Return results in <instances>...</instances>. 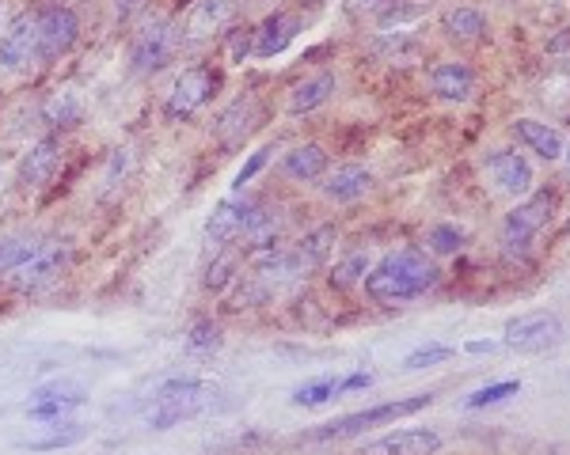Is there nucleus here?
I'll list each match as a JSON object with an SVG mask.
<instances>
[{
	"label": "nucleus",
	"instance_id": "4be33fe9",
	"mask_svg": "<svg viewBox=\"0 0 570 455\" xmlns=\"http://www.w3.org/2000/svg\"><path fill=\"white\" fill-rule=\"evenodd\" d=\"M332 91H335V77H332V72H316V77H309L304 84L293 88V95H289V114L316 111V106H324L327 99H332Z\"/></svg>",
	"mask_w": 570,
	"mask_h": 455
},
{
	"label": "nucleus",
	"instance_id": "5701e85b",
	"mask_svg": "<svg viewBox=\"0 0 570 455\" xmlns=\"http://www.w3.org/2000/svg\"><path fill=\"white\" fill-rule=\"evenodd\" d=\"M332 247H335V228L324 225V228H316V231H309V236L297 239L293 251H297V259H301L304 273H312V270L324 266L327 254H332Z\"/></svg>",
	"mask_w": 570,
	"mask_h": 455
},
{
	"label": "nucleus",
	"instance_id": "9d476101",
	"mask_svg": "<svg viewBox=\"0 0 570 455\" xmlns=\"http://www.w3.org/2000/svg\"><path fill=\"white\" fill-rule=\"evenodd\" d=\"M38 61V15H20L0 38V69L20 72Z\"/></svg>",
	"mask_w": 570,
	"mask_h": 455
},
{
	"label": "nucleus",
	"instance_id": "2f4dec72",
	"mask_svg": "<svg viewBox=\"0 0 570 455\" xmlns=\"http://www.w3.org/2000/svg\"><path fill=\"white\" fill-rule=\"evenodd\" d=\"M80 402H85V395H62V399H43V402H31V418H43V421H49V418H65V413H69L72 407H80Z\"/></svg>",
	"mask_w": 570,
	"mask_h": 455
},
{
	"label": "nucleus",
	"instance_id": "c85d7f7f",
	"mask_svg": "<svg viewBox=\"0 0 570 455\" xmlns=\"http://www.w3.org/2000/svg\"><path fill=\"white\" fill-rule=\"evenodd\" d=\"M332 399H338V379H332V376L297 387V395H293L297 407H324V402H332Z\"/></svg>",
	"mask_w": 570,
	"mask_h": 455
},
{
	"label": "nucleus",
	"instance_id": "c9c22d12",
	"mask_svg": "<svg viewBox=\"0 0 570 455\" xmlns=\"http://www.w3.org/2000/svg\"><path fill=\"white\" fill-rule=\"evenodd\" d=\"M262 163H267V148H262V152H255L252 160H247L244 168H239V175H236V190H244L247 182H252L255 175H259V171H262Z\"/></svg>",
	"mask_w": 570,
	"mask_h": 455
},
{
	"label": "nucleus",
	"instance_id": "f257e3e1",
	"mask_svg": "<svg viewBox=\"0 0 570 455\" xmlns=\"http://www.w3.org/2000/svg\"><path fill=\"white\" fill-rule=\"evenodd\" d=\"M437 285V266L415 247H400V251L384 254L366 277V293L377 304H403L426 296Z\"/></svg>",
	"mask_w": 570,
	"mask_h": 455
},
{
	"label": "nucleus",
	"instance_id": "72a5a7b5",
	"mask_svg": "<svg viewBox=\"0 0 570 455\" xmlns=\"http://www.w3.org/2000/svg\"><path fill=\"white\" fill-rule=\"evenodd\" d=\"M126 171H130V152H126V148H119V152L111 156V171H107V175H103L107 190L122 186V179H126Z\"/></svg>",
	"mask_w": 570,
	"mask_h": 455
},
{
	"label": "nucleus",
	"instance_id": "20e7f679",
	"mask_svg": "<svg viewBox=\"0 0 570 455\" xmlns=\"http://www.w3.org/2000/svg\"><path fill=\"white\" fill-rule=\"evenodd\" d=\"M259 202H252V197H228V202H221L217 209H213V217L205 220V243L213 247V251H225V247H233L236 239H244L252 225L259 220Z\"/></svg>",
	"mask_w": 570,
	"mask_h": 455
},
{
	"label": "nucleus",
	"instance_id": "e433bc0d",
	"mask_svg": "<svg viewBox=\"0 0 570 455\" xmlns=\"http://www.w3.org/2000/svg\"><path fill=\"white\" fill-rule=\"evenodd\" d=\"M190 345H194V350H205V345H217V327H213V322H198L194 334H190Z\"/></svg>",
	"mask_w": 570,
	"mask_h": 455
},
{
	"label": "nucleus",
	"instance_id": "4c0bfd02",
	"mask_svg": "<svg viewBox=\"0 0 570 455\" xmlns=\"http://www.w3.org/2000/svg\"><path fill=\"white\" fill-rule=\"evenodd\" d=\"M369 384H373V376H369V372H358V376H350V379H338V395L361 391V387H369Z\"/></svg>",
	"mask_w": 570,
	"mask_h": 455
},
{
	"label": "nucleus",
	"instance_id": "0eeeda50",
	"mask_svg": "<svg viewBox=\"0 0 570 455\" xmlns=\"http://www.w3.org/2000/svg\"><path fill=\"white\" fill-rule=\"evenodd\" d=\"M176 46H179V31L171 23L164 20L148 23L145 31H137L134 46H130V69L142 72V77H153V72H160L176 57Z\"/></svg>",
	"mask_w": 570,
	"mask_h": 455
},
{
	"label": "nucleus",
	"instance_id": "aec40b11",
	"mask_svg": "<svg viewBox=\"0 0 570 455\" xmlns=\"http://www.w3.org/2000/svg\"><path fill=\"white\" fill-rule=\"evenodd\" d=\"M233 0H202V4L194 8V15H190L187 23V38H210L213 31H221L228 20H233Z\"/></svg>",
	"mask_w": 570,
	"mask_h": 455
},
{
	"label": "nucleus",
	"instance_id": "9b49d317",
	"mask_svg": "<svg viewBox=\"0 0 570 455\" xmlns=\"http://www.w3.org/2000/svg\"><path fill=\"white\" fill-rule=\"evenodd\" d=\"M77 15L69 12V8H46V12H38V57H62L65 49L77 43Z\"/></svg>",
	"mask_w": 570,
	"mask_h": 455
},
{
	"label": "nucleus",
	"instance_id": "39448f33",
	"mask_svg": "<svg viewBox=\"0 0 570 455\" xmlns=\"http://www.w3.org/2000/svg\"><path fill=\"white\" fill-rule=\"evenodd\" d=\"M72 259V243L69 239H54V243H43L20 270H12V285L20 293H43L46 285H54L65 273Z\"/></svg>",
	"mask_w": 570,
	"mask_h": 455
},
{
	"label": "nucleus",
	"instance_id": "f8f14e48",
	"mask_svg": "<svg viewBox=\"0 0 570 455\" xmlns=\"http://www.w3.org/2000/svg\"><path fill=\"white\" fill-rule=\"evenodd\" d=\"M487 175L510 197H522L533 190V168H528V160L522 152H514V148H499V152L487 156Z\"/></svg>",
	"mask_w": 570,
	"mask_h": 455
},
{
	"label": "nucleus",
	"instance_id": "c756f323",
	"mask_svg": "<svg viewBox=\"0 0 570 455\" xmlns=\"http://www.w3.org/2000/svg\"><path fill=\"white\" fill-rule=\"evenodd\" d=\"M426 243L434 254H457L460 247H465V231L457 225H434L426 231Z\"/></svg>",
	"mask_w": 570,
	"mask_h": 455
},
{
	"label": "nucleus",
	"instance_id": "58836bf2",
	"mask_svg": "<svg viewBox=\"0 0 570 455\" xmlns=\"http://www.w3.org/2000/svg\"><path fill=\"white\" fill-rule=\"evenodd\" d=\"M494 345L491 342H468V353H491Z\"/></svg>",
	"mask_w": 570,
	"mask_h": 455
},
{
	"label": "nucleus",
	"instance_id": "473e14b6",
	"mask_svg": "<svg viewBox=\"0 0 570 455\" xmlns=\"http://www.w3.org/2000/svg\"><path fill=\"white\" fill-rule=\"evenodd\" d=\"M449 357H452L449 345H429V350L411 353V357L403 361V368H407V372H418V368H429V364H442V361H449Z\"/></svg>",
	"mask_w": 570,
	"mask_h": 455
},
{
	"label": "nucleus",
	"instance_id": "393cba45",
	"mask_svg": "<svg viewBox=\"0 0 570 455\" xmlns=\"http://www.w3.org/2000/svg\"><path fill=\"white\" fill-rule=\"evenodd\" d=\"M88 436L85 425H77V421H65V429H57V433L43 436V441H23V448L27 452H57V448H72V444H80Z\"/></svg>",
	"mask_w": 570,
	"mask_h": 455
},
{
	"label": "nucleus",
	"instance_id": "dca6fc26",
	"mask_svg": "<svg viewBox=\"0 0 570 455\" xmlns=\"http://www.w3.org/2000/svg\"><path fill=\"white\" fill-rule=\"evenodd\" d=\"M369 186H373V175H369L366 168H358V163H343V168H335L332 175L320 182V190H324L332 202H358Z\"/></svg>",
	"mask_w": 570,
	"mask_h": 455
},
{
	"label": "nucleus",
	"instance_id": "bb28decb",
	"mask_svg": "<svg viewBox=\"0 0 570 455\" xmlns=\"http://www.w3.org/2000/svg\"><path fill=\"white\" fill-rule=\"evenodd\" d=\"M43 118L49 126H72V122H80V99L72 91H62L43 106Z\"/></svg>",
	"mask_w": 570,
	"mask_h": 455
},
{
	"label": "nucleus",
	"instance_id": "cd10ccee",
	"mask_svg": "<svg viewBox=\"0 0 570 455\" xmlns=\"http://www.w3.org/2000/svg\"><path fill=\"white\" fill-rule=\"evenodd\" d=\"M366 273H369V254L366 251H354V254H346V259L335 266L332 285L335 288H354L358 281H366Z\"/></svg>",
	"mask_w": 570,
	"mask_h": 455
},
{
	"label": "nucleus",
	"instance_id": "7c9ffc66",
	"mask_svg": "<svg viewBox=\"0 0 570 455\" xmlns=\"http://www.w3.org/2000/svg\"><path fill=\"white\" fill-rule=\"evenodd\" d=\"M517 391H522V384H517V379H502V384L479 387L476 395H468V399H465V407H468V410H479V407H494V402L510 399V395H517Z\"/></svg>",
	"mask_w": 570,
	"mask_h": 455
},
{
	"label": "nucleus",
	"instance_id": "423d86ee",
	"mask_svg": "<svg viewBox=\"0 0 570 455\" xmlns=\"http://www.w3.org/2000/svg\"><path fill=\"white\" fill-rule=\"evenodd\" d=\"M551 205H556V197H551L548 190H540V194H533L528 202L517 205V209L502 220V247H506L510 254L528 251V243L536 239V231L551 220Z\"/></svg>",
	"mask_w": 570,
	"mask_h": 455
},
{
	"label": "nucleus",
	"instance_id": "f03ea898",
	"mask_svg": "<svg viewBox=\"0 0 570 455\" xmlns=\"http://www.w3.org/2000/svg\"><path fill=\"white\" fill-rule=\"evenodd\" d=\"M213 395H217V387H213L210 379H190V376L168 379V384L156 391V407L148 410V425L171 429L179 425V421L198 418V413L213 402Z\"/></svg>",
	"mask_w": 570,
	"mask_h": 455
},
{
	"label": "nucleus",
	"instance_id": "ddd939ff",
	"mask_svg": "<svg viewBox=\"0 0 570 455\" xmlns=\"http://www.w3.org/2000/svg\"><path fill=\"white\" fill-rule=\"evenodd\" d=\"M437 448H442V436L434 429H400L366 444L361 455H434Z\"/></svg>",
	"mask_w": 570,
	"mask_h": 455
},
{
	"label": "nucleus",
	"instance_id": "b1692460",
	"mask_svg": "<svg viewBox=\"0 0 570 455\" xmlns=\"http://www.w3.org/2000/svg\"><path fill=\"white\" fill-rule=\"evenodd\" d=\"M487 31V20L472 8H457V12L445 15V35L449 38H460V43H472Z\"/></svg>",
	"mask_w": 570,
	"mask_h": 455
},
{
	"label": "nucleus",
	"instance_id": "6e6552de",
	"mask_svg": "<svg viewBox=\"0 0 570 455\" xmlns=\"http://www.w3.org/2000/svg\"><path fill=\"white\" fill-rule=\"evenodd\" d=\"M213 88H217V72H213V69H187L183 77L176 80V88H171L168 103H164V114H168L171 122L190 118L198 106L210 103Z\"/></svg>",
	"mask_w": 570,
	"mask_h": 455
},
{
	"label": "nucleus",
	"instance_id": "7ed1b4c3",
	"mask_svg": "<svg viewBox=\"0 0 570 455\" xmlns=\"http://www.w3.org/2000/svg\"><path fill=\"white\" fill-rule=\"evenodd\" d=\"M434 402V395H415V399H395V402H380V407H369V410H358V413H346V418L332 421V425L316 429V441H335V436H354V433H366V429H377L384 421H400V418H411V413L426 410Z\"/></svg>",
	"mask_w": 570,
	"mask_h": 455
},
{
	"label": "nucleus",
	"instance_id": "f3484780",
	"mask_svg": "<svg viewBox=\"0 0 570 455\" xmlns=\"http://www.w3.org/2000/svg\"><path fill=\"white\" fill-rule=\"evenodd\" d=\"M514 137L533 148L536 156H544V160H559V156H563V145H567L556 126H548V122H533V118L514 122Z\"/></svg>",
	"mask_w": 570,
	"mask_h": 455
},
{
	"label": "nucleus",
	"instance_id": "a211bd4d",
	"mask_svg": "<svg viewBox=\"0 0 570 455\" xmlns=\"http://www.w3.org/2000/svg\"><path fill=\"white\" fill-rule=\"evenodd\" d=\"M62 163V140L57 137H46V140H38L35 148L27 152V160H23V168H20V182L23 186H43V182L54 175V168Z\"/></svg>",
	"mask_w": 570,
	"mask_h": 455
},
{
	"label": "nucleus",
	"instance_id": "a878e982",
	"mask_svg": "<svg viewBox=\"0 0 570 455\" xmlns=\"http://www.w3.org/2000/svg\"><path fill=\"white\" fill-rule=\"evenodd\" d=\"M43 247V239H27V236H15V239H4L0 243V273H12L20 270L23 262L31 259V254Z\"/></svg>",
	"mask_w": 570,
	"mask_h": 455
},
{
	"label": "nucleus",
	"instance_id": "412c9836",
	"mask_svg": "<svg viewBox=\"0 0 570 455\" xmlns=\"http://www.w3.org/2000/svg\"><path fill=\"white\" fill-rule=\"evenodd\" d=\"M282 171L297 182H312L327 171V152L320 145H297L293 152H286Z\"/></svg>",
	"mask_w": 570,
	"mask_h": 455
},
{
	"label": "nucleus",
	"instance_id": "4468645a",
	"mask_svg": "<svg viewBox=\"0 0 570 455\" xmlns=\"http://www.w3.org/2000/svg\"><path fill=\"white\" fill-rule=\"evenodd\" d=\"M255 122H259V99L255 95H239L233 103L221 111L217 118V140L225 148H236L244 145V137L255 129Z\"/></svg>",
	"mask_w": 570,
	"mask_h": 455
},
{
	"label": "nucleus",
	"instance_id": "f704fd0d",
	"mask_svg": "<svg viewBox=\"0 0 570 455\" xmlns=\"http://www.w3.org/2000/svg\"><path fill=\"white\" fill-rule=\"evenodd\" d=\"M377 49L380 54H388V57H400V54H407V57H415L418 54V43L415 38H384V43H377Z\"/></svg>",
	"mask_w": 570,
	"mask_h": 455
},
{
	"label": "nucleus",
	"instance_id": "ea45409f",
	"mask_svg": "<svg viewBox=\"0 0 570 455\" xmlns=\"http://www.w3.org/2000/svg\"><path fill=\"white\" fill-rule=\"evenodd\" d=\"M563 156H567V171H570V145H563Z\"/></svg>",
	"mask_w": 570,
	"mask_h": 455
},
{
	"label": "nucleus",
	"instance_id": "1a4fd4ad",
	"mask_svg": "<svg viewBox=\"0 0 570 455\" xmlns=\"http://www.w3.org/2000/svg\"><path fill=\"white\" fill-rule=\"evenodd\" d=\"M559 334H563V327L548 311H533V316H517L506 322V345L522 353L548 350L551 342H559Z\"/></svg>",
	"mask_w": 570,
	"mask_h": 455
},
{
	"label": "nucleus",
	"instance_id": "2eb2a0df",
	"mask_svg": "<svg viewBox=\"0 0 570 455\" xmlns=\"http://www.w3.org/2000/svg\"><path fill=\"white\" fill-rule=\"evenodd\" d=\"M429 88H434L442 99H449V103H465V99L476 91V72L468 69L465 61H445L429 72Z\"/></svg>",
	"mask_w": 570,
	"mask_h": 455
},
{
	"label": "nucleus",
	"instance_id": "6ab92c4d",
	"mask_svg": "<svg viewBox=\"0 0 570 455\" xmlns=\"http://www.w3.org/2000/svg\"><path fill=\"white\" fill-rule=\"evenodd\" d=\"M297 27H301V23H297L293 15H270V20L255 31V54L259 57L282 54V49L297 38Z\"/></svg>",
	"mask_w": 570,
	"mask_h": 455
}]
</instances>
